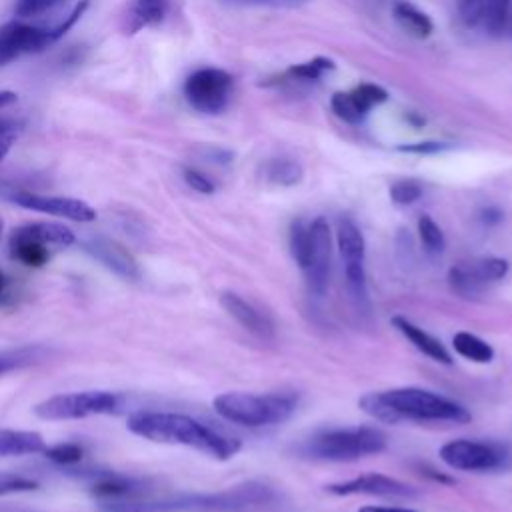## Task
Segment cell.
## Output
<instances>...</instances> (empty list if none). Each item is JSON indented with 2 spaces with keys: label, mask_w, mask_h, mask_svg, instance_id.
<instances>
[{
  "label": "cell",
  "mask_w": 512,
  "mask_h": 512,
  "mask_svg": "<svg viewBox=\"0 0 512 512\" xmlns=\"http://www.w3.org/2000/svg\"><path fill=\"white\" fill-rule=\"evenodd\" d=\"M126 426L132 434L146 440L190 446L220 460H228L240 450V440L224 436L218 430L204 426L192 416L180 412L138 410L128 416Z\"/></svg>",
  "instance_id": "1"
},
{
  "label": "cell",
  "mask_w": 512,
  "mask_h": 512,
  "mask_svg": "<svg viewBox=\"0 0 512 512\" xmlns=\"http://www.w3.org/2000/svg\"><path fill=\"white\" fill-rule=\"evenodd\" d=\"M218 416L240 426H266L280 424L296 410L294 394H248V392H224L212 400Z\"/></svg>",
  "instance_id": "2"
},
{
  "label": "cell",
  "mask_w": 512,
  "mask_h": 512,
  "mask_svg": "<svg viewBox=\"0 0 512 512\" xmlns=\"http://www.w3.org/2000/svg\"><path fill=\"white\" fill-rule=\"evenodd\" d=\"M88 0H80L70 14L54 26H36L26 22H6L0 26V68L18 60L24 54H36L60 40L86 12Z\"/></svg>",
  "instance_id": "3"
},
{
  "label": "cell",
  "mask_w": 512,
  "mask_h": 512,
  "mask_svg": "<svg viewBox=\"0 0 512 512\" xmlns=\"http://www.w3.org/2000/svg\"><path fill=\"white\" fill-rule=\"evenodd\" d=\"M386 448V436L370 426L348 428V430H328L306 440L298 452L314 460L344 462L356 460L370 454H378Z\"/></svg>",
  "instance_id": "4"
},
{
  "label": "cell",
  "mask_w": 512,
  "mask_h": 512,
  "mask_svg": "<svg viewBox=\"0 0 512 512\" xmlns=\"http://www.w3.org/2000/svg\"><path fill=\"white\" fill-rule=\"evenodd\" d=\"M380 396L402 420H448L456 424L470 420L464 406L422 388H394L380 392Z\"/></svg>",
  "instance_id": "5"
},
{
  "label": "cell",
  "mask_w": 512,
  "mask_h": 512,
  "mask_svg": "<svg viewBox=\"0 0 512 512\" xmlns=\"http://www.w3.org/2000/svg\"><path fill=\"white\" fill-rule=\"evenodd\" d=\"M118 408V396L108 390H84L50 396L34 406L42 420H78L98 414H110Z\"/></svg>",
  "instance_id": "6"
},
{
  "label": "cell",
  "mask_w": 512,
  "mask_h": 512,
  "mask_svg": "<svg viewBox=\"0 0 512 512\" xmlns=\"http://www.w3.org/2000/svg\"><path fill=\"white\" fill-rule=\"evenodd\" d=\"M184 98L200 114H220L230 100L232 76L222 68H200L184 80Z\"/></svg>",
  "instance_id": "7"
},
{
  "label": "cell",
  "mask_w": 512,
  "mask_h": 512,
  "mask_svg": "<svg viewBox=\"0 0 512 512\" xmlns=\"http://www.w3.org/2000/svg\"><path fill=\"white\" fill-rule=\"evenodd\" d=\"M336 242L340 256L344 260V274H346V288L352 300L358 304L366 302V244L360 228L350 218H340L336 228Z\"/></svg>",
  "instance_id": "8"
},
{
  "label": "cell",
  "mask_w": 512,
  "mask_h": 512,
  "mask_svg": "<svg viewBox=\"0 0 512 512\" xmlns=\"http://www.w3.org/2000/svg\"><path fill=\"white\" fill-rule=\"evenodd\" d=\"M330 256H332V236L328 222L318 216L308 224V256L304 264V274L310 292L322 296L330 278Z\"/></svg>",
  "instance_id": "9"
},
{
  "label": "cell",
  "mask_w": 512,
  "mask_h": 512,
  "mask_svg": "<svg viewBox=\"0 0 512 512\" xmlns=\"http://www.w3.org/2000/svg\"><path fill=\"white\" fill-rule=\"evenodd\" d=\"M440 458L454 470H496L504 466L506 452L496 444L472 442V440H452L440 448Z\"/></svg>",
  "instance_id": "10"
},
{
  "label": "cell",
  "mask_w": 512,
  "mask_h": 512,
  "mask_svg": "<svg viewBox=\"0 0 512 512\" xmlns=\"http://www.w3.org/2000/svg\"><path fill=\"white\" fill-rule=\"evenodd\" d=\"M6 198L12 204H18L26 210L74 220V222H92L96 218V212L90 204L78 198L68 196H48V194H36V192H10Z\"/></svg>",
  "instance_id": "11"
},
{
  "label": "cell",
  "mask_w": 512,
  "mask_h": 512,
  "mask_svg": "<svg viewBox=\"0 0 512 512\" xmlns=\"http://www.w3.org/2000/svg\"><path fill=\"white\" fill-rule=\"evenodd\" d=\"M330 494L336 496H350V494H368V496H412L414 490L390 476L384 474H364L358 478H352L348 482H340V484H330L326 488Z\"/></svg>",
  "instance_id": "12"
},
{
  "label": "cell",
  "mask_w": 512,
  "mask_h": 512,
  "mask_svg": "<svg viewBox=\"0 0 512 512\" xmlns=\"http://www.w3.org/2000/svg\"><path fill=\"white\" fill-rule=\"evenodd\" d=\"M84 246L100 264H104L108 270H112L120 278L124 280L140 278V270L134 256L118 242L108 238H90Z\"/></svg>",
  "instance_id": "13"
},
{
  "label": "cell",
  "mask_w": 512,
  "mask_h": 512,
  "mask_svg": "<svg viewBox=\"0 0 512 512\" xmlns=\"http://www.w3.org/2000/svg\"><path fill=\"white\" fill-rule=\"evenodd\" d=\"M220 304L248 332H252L260 338H268L274 334V326H272L270 318L264 312H260L254 304H250L248 300L238 296L236 292H222Z\"/></svg>",
  "instance_id": "14"
},
{
  "label": "cell",
  "mask_w": 512,
  "mask_h": 512,
  "mask_svg": "<svg viewBox=\"0 0 512 512\" xmlns=\"http://www.w3.org/2000/svg\"><path fill=\"white\" fill-rule=\"evenodd\" d=\"M90 492L102 506V504H112V502L138 500V496L144 492V488L138 480H134L130 476H122L116 472H104V474H94Z\"/></svg>",
  "instance_id": "15"
},
{
  "label": "cell",
  "mask_w": 512,
  "mask_h": 512,
  "mask_svg": "<svg viewBox=\"0 0 512 512\" xmlns=\"http://www.w3.org/2000/svg\"><path fill=\"white\" fill-rule=\"evenodd\" d=\"M168 14V0H130L124 16V32L138 34L144 28L158 26Z\"/></svg>",
  "instance_id": "16"
},
{
  "label": "cell",
  "mask_w": 512,
  "mask_h": 512,
  "mask_svg": "<svg viewBox=\"0 0 512 512\" xmlns=\"http://www.w3.org/2000/svg\"><path fill=\"white\" fill-rule=\"evenodd\" d=\"M8 248H10V256L30 268H40L48 262L50 252L48 246L42 244L40 240H36L34 236H30L22 226L14 228L8 240Z\"/></svg>",
  "instance_id": "17"
},
{
  "label": "cell",
  "mask_w": 512,
  "mask_h": 512,
  "mask_svg": "<svg viewBox=\"0 0 512 512\" xmlns=\"http://www.w3.org/2000/svg\"><path fill=\"white\" fill-rule=\"evenodd\" d=\"M394 328L404 334L422 354H426L428 358L442 362V364H452V358L448 354V350L440 344V340H436L434 336H430L428 332H424L422 328H418L416 324H412L408 318L404 316H394L392 318Z\"/></svg>",
  "instance_id": "18"
},
{
  "label": "cell",
  "mask_w": 512,
  "mask_h": 512,
  "mask_svg": "<svg viewBox=\"0 0 512 512\" xmlns=\"http://www.w3.org/2000/svg\"><path fill=\"white\" fill-rule=\"evenodd\" d=\"M392 14L396 22L414 38H428L434 30L430 16L408 0H396L392 6Z\"/></svg>",
  "instance_id": "19"
},
{
  "label": "cell",
  "mask_w": 512,
  "mask_h": 512,
  "mask_svg": "<svg viewBox=\"0 0 512 512\" xmlns=\"http://www.w3.org/2000/svg\"><path fill=\"white\" fill-rule=\"evenodd\" d=\"M48 356V350L38 344L28 346H16V348H2L0 350V376L28 368L32 364L42 362Z\"/></svg>",
  "instance_id": "20"
},
{
  "label": "cell",
  "mask_w": 512,
  "mask_h": 512,
  "mask_svg": "<svg viewBox=\"0 0 512 512\" xmlns=\"http://www.w3.org/2000/svg\"><path fill=\"white\" fill-rule=\"evenodd\" d=\"M22 228L34 236L36 240H40L46 246H58V248H66L72 246L76 242L74 232L64 226V224H56V222H30V224H22Z\"/></svg>",
  "instance_id": "21"
},
{
  "label": "cell",
  "mask_w": 512,
  "mask_h": 512,
  "mask_svg": "<svg viewBox=\"0 0 512 512\" xmlns=\"http://www.w3.org/2000/svg\"><path fill=\"white\" fill-rule=\"evenodd\" d=\"M448 286L456 296L466 300L478 298L484 292V284L476 280L466 262H460L448 270Z\"/></svg>",
  "instance_id": "22"
},
{
  "label": "cell",
  "mask_w": 512,
  "mask_h": 512,
  "mask_svg": "<svg viewBox=\"0 0 512 512\" xmlns=\"http://www.w3.org/2000/svg\"><path fill=\"white\" fill-rule=\"evenodd\" d=\"M452 346L460 356H464L472 362L486 364L494 358V348L470 332H456L452 338Z\"/></svg>",
  "instance_id": "23"
},
{
  "label": "cell",
  "mask_w": 512,
  "mask_h": 512,
  "mask_svg": "<svg viewBox=\"0 0 512 512\" xmlns=\"http://www.w3.org/2000/svg\"><path fill=\"white\" fill-rule=\"evenodd\" d=\"M330 106L334 110V114L348 122V124H358L366 118L368 110L360 104V100L354 96V92H336L332 94V100H330Z\"/></svg>",
  "instance_id": "24"
},
{
  "label": "cell",
  "mask_w": 512,
  "mask_h": 512,
  "mask_svg": "<svg viewBox=\"0 0 512 512\" xmlns=\"http://www.w3.org/2000/svg\"><path fill=\"white\" fill-rule=\"evenodd\" d=\"M266 180H270L272 184L278 186H294L302 180V166L294 160H286V158H276L270 160L264 168Z\"/></svg>",
  "instance_id": "25"
},
{
  "label": "cell",
  "mask_w": 512,
  "mask_h": 512,
  "mask_svg": "<svg viewBox=\"0 0 512 512\" xmlns=\"http://www.w3.org/2000/svg\"><path fill=\"white\" fill-rule=\"evenodd\" d=\"M470 272L476 276L478 282H482L484 286L490 282H498L508 274V262L502 258H478V260H470L466 262Z\"/></svg>",
  "instance_id": "26"
},
{
  "label": "cell",
  "mask_w": 512,
  "mask_h": 512,
  "mask_svg": "<svg viewBox=\"0 0 512 512\" xmlns=\"http://www.w3.org/2000/svg\"><path fill=\"white\" fill-rule=\"evenodd\" d=\"M512 0H484V26L490 34H502L506 30V20Z\"/></svg>",
  "instance_id": "27"
},
{
  "label": "cell",
  "mask_w": 512,
  "mask_h": 512,
  "mask_svg": "<svg viewBox=\"0 0 512 512\" xmlns=\"http://www.w3.org/2000/svg\"><path fill=\"white\" fill-rule=\"evenodd\" d=\"M334 68H336L334 60L324 58V56H316V58H312V60H308V62H300V64L290 66V68H288V76L314 82V80H320L326 72H330V70H334Z\"/></svg>",
  "instance_id": "28"
},
{
  "label": "cell",
  "mask_w": 512,
  "mask_h": 512,
  "mask_svg": "<svg viewBox=\"0 0 512 512\" xmlns=\"http://www.w3.org/2000/svg\"><path fill=\"white\" fill-rule=\"evenodd\" d=\"M358 406H360L366 414H370L372 418H376V420H380V422L396 424V422L402 420V418L398 416V412H396L394 408H390V406L382 400L380 392H368V394H364V396L358 400Z\"/></svg>",
  "instance_id": "29"
},
{
  "label": "cell",
  "mask_w": 512,
  "mask_h": 512,
  "mask_svg": "<svg viewBox=\"0 0 512 512\" xmlns=\"http://www.w3.org/2000/svg\"><path fill=\"white\" fill-rule=\"evenodd\" d=\"M418 234H420V240H422V244L428 252H442L444 250V234H442L440 226L428 214L418 218Z\"/></svg>",
  "instance_id": "30"
},
{
  "label": "cell",
  "mask_w": 512,
  "mask_h": 512,
  "mask_svg": "<svg viewBox=\"0 0 512 512\" xmlns=\"http://www.w3.org/2000/svg\"><path fill=\"white\" fill-rule=\"evenodd\" d=\"M290 252L296 264L304 268L308 256V226L302 220H294L290 226Z\"/></svg>",
  "instance_id": "31"
},
{
  "label": "cell",
  "mask_w": 512,
  "mask_h": 512,
  "mask_svg": "<svg viewBox=\"0 0 512 512\" xmlns=\"http://www.w3.org/2000/svg\"><path fill=\"white\" fill-rule=\"evenodd\" d=\"M46 458L60 464V466H72V464H78L82 460V448L80 444H74V442H60V444H54V446H46L44 450Z\"/></svg>",
  "instance_id": "32"
},
{
  "label": "cell",
  "mask_w": 512,
  "mask_h": 512,
  "mask_svg": "<svg viewBox=\"0 0 512 512\" xmlns=\"http://www.w3.org/2000/svg\"><path fill=\"white\" fill-rule=\"evenodd\" d=\"M36 488H38V482L34 478H28V476L18 474V472L0 470V496L30 492V490H36Z\"/></svg>",
  "instance_id": "33"
},
{
  "label": "cell",
  "mask_w": 512,
  "mask_h": 512,
  "mask_svg": "<svg viewBox=\"0 0 512 512\" xmlns=\"http://www.w3.org/2000/svg\"><path fill=\"white\" fill-rule=\"evenodd\" d=\"M420 196H422V186L416 180H398L390 186V198L400 206L414 204Z\"/></svg>",
  "instance_id": "34"
},
{
  "label": "cell",
  "mask_w": 512,
  "mask_h": 512,
  "mask_svg": "<svg viewBox=\"0 0 512 512\" xmlns=\"http://www.w3.org/2000/svg\"><path fill=\"white\" fill-rule=\"evenodd\" d=\"M352 92H354V96L360 100V104H362L368 112H370L374 106H378V104H382V102L388 100V92H386L382 86L370 84V82H364V84L356 86Z\"/></svg>",
  "instance_id": "35"
},
{
  "label": "cell",
  "mask_w": 512,
  "mask_h": 512,
  "mask_svg": "<svg viewBox=\"0 0 512 512\" xmlns=\"http://www.w3.org/2000/svg\"><path fill=\"white\" fill-rule=\"evenodd\" d=\"M60 0H16L14 12L20 18H32V16H40L42 12L54 8Z\"/></svg>",
  "instance_id": "36"
},
{
  "label": "cell",
  "mask_w": 512,
  "mask_h": 512,
  "mask_svg": "<svg viewBox=\"0 0 512 512\" xmlns=\"http://www.w3.org/2000/svg\"><path fill=\"white\" fill-rule=\"evenodd\" d=\"M458 12L466 26H476L482 22L484 0H458Z\"/></svg>",
  "instance_id": "37"
},
{
  "label": "cell",
  "mask_w": 512,
  "mask_h": 512,
  "mask_svg": "<svg viewBox=\"0 0 512 512\" xmlns=\"http://www.w3.org/2000/svg\"><path fill=\"white\" fill-rule=\"evenodd\" d=\"M182 176H184V182H186L192 190H196V192H200V194H212V192L216 190L214 182H212L206 174H202L200 170H196V168H184V170H182Z\"/></svg>",
  "instance_id": "38"
},
{
  "label": "cell",
  "mask_w": 512,
  "mask_h": 512,
  "mask_svg": "<svg viewBox=\"0 0 512 512\" xmlns=\"http://www.w3.org/2000/svg\"><path fill=\"white\" fill-rule=\"evenodd\" d=\"M236 6H266V8H300L310 0H220Z\"/></svg>",
  "instance_id": "39"
},
{
  "label": "cell",
  "mask_w": 512,
  "mask_h": 512,
  "mask_svg": "<svg viewBox=\"0 0 512 512\" xmlns=\"http://www.w3.org/2000/svg\"><path fill=\"white\" fill-rule=\"evenodd\" d=\"M446 148H448V144H444V142H432V140H428V142L404 144V146H400L398 150L410 152V154H436V152H442V150H446Z\"/></svg>",
  "instance_id": "40"
},
{
  "label": "cell",
  "mask_w": 512,
  "mask_h": 512,
  "mask_svg": "<svg viewBox=\"0 0 512 512\" xmlns=\"http://www.w3.org/2000/svg\"><path fill=\"white\" fill-rule=\"evenodd\" d=\"M18 132H20V130L6 132V134H2V136H0V160L10 152L12 144H14V142H16V138H18Z\"/></svg>",
  "instance_id": "41"
},
{
  "label": "cell",
  "mask_w": 512,
  "mask_h": 512,
  "mask_svg": "<svg viewBox=\"0 0 512 512\" xmlns=\"http://www.w3.org/2000/svg\"><path fill=\"white\" fill-rule=\"evenodd\" d=\"M12 300V292H10V280L8 276L0 270V304H8Z\"/></svg>",
  "instance_id": "42"
},
{
  "label": "cell",
  "mask_w": 512,
  "mask_h": 512,
  "mask_svg": "<svg viewBox=\"0 0 512 512\" xmlns=\"http://www.w3.org/2000/svg\"><path fill=\"white\" fill-rule=\"evenodd\" d=\"M422 474H424V476H428V478H432L434 482L454 484V480H452L450 476H444V474H440V472H436V470H432V468H428V466H422Z\"/></svg>",
  "instance_id": "43"
},
{
  "label": "cell",
  "mask_w": 512,
  "mask_h": 512,
  "mask_svg": "<svg viewBox=\"0 0 512 512\" xmlns=\"http://www.w3.org/2000/svg\"><path fill=\"white\" fill-rule=\"evenodd\" d=\"M20 128H22V122L12 120V118H2V116H0V136H2V134H6V132L20 130Z\"/></svg>",
  "instance_id": "44"
},
{
  "label": "cell",
  "mask_w": 512,
  "mask_h": 512,
  "mask_svg": "<svg viewBox=\"0 0 512 512\" xmlns=\"http://www.w3.org/2000/svg\"><path fill=\"white\" fill-rule=\"evenodd\" d=\"M358 512H416L410 508H386V506H364Z\"/></svg>",
  "instance_id": "45"
},
{
  "label": "cell",
  "mask_w": 512,
  "mask_h": 512,
  "mask_svg": "<svg viewBox=\"0 0 512 512\" xmlns=\"http://www.w3.org/2000/svg\"><path fill=\"white\" fill-rule=\"evenodd\" d=\"M500 218H502V212L496 210V208H486V210H482V220L488 222V224H494V222H498Z\"/></svg>",
  "instance_id": "46"
},
{
  "label": "cell",
  "mask_w": 512,
  "mask_h": 512,
  "mask_svg": "<svg viewBox=\"0 0 512 512\" xmlns=\"http://www.w3.org/2000/svg\"><path fill=\"white\" fill-rule=\"evenodd\" d=\"M18 100V96L12 90H0V108H6L10 104H14Z\"/></svg>",
  "instance_id": "47"
},
{
  "label": "cell",
  "mask_w": 512,
  "mask_h": 512,
  "mask_svg": "<svg viewBox=\"0 0 512 512\" xmlns=\"http://www.w3.org/2000/svg\"><path fill=\"white\" fill-rule=\"evenodd\" d=\"M2 230H4V224H2V220H0V238H2Z\"/></svg>",
  "instance_id": "48"
}]
</instances>
